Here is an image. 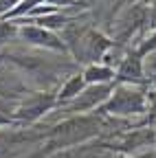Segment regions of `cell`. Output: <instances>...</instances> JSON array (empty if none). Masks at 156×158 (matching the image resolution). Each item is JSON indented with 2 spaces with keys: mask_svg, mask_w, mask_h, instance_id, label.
Here are the masks:
<instances>
[{
  "mask_svg": "<svg viewBox=\"0 0 156 158\" xmlns=\"http://www.w3.org/2000/svg\"><path fill=\"white\" fill-rule=\"evenodd\" d=\"M18 35H20L27 44L31 46H42V48H51V51H64V42L57 37L53 31L42 29L37 24H22L18 27Z\"/></svg>",
  "mask_w": 156,
  "mask_h": 158,
  "instance_id": "3957f363",
  "label": "cell"
},
{
  "mask_svg": "<svg viewBox=\"0 0 156 158\" xmlns=\"http://www.w3.org/2000/svg\"><path fill=\"white\" fill-rule=\"evenodd\" d=\"M147 94L139 86L130 84H116L108 101L99 108V112L110 114V116H139L147 112Z\"/></svg>",
  "mask_w": 156,
  "mask_h": 158,
  "instance_id": "6da1fadb",
  "label": "cell"
},
{
  "mask_svg": "<svg viewBox=\"0 0 156 158\" xmlns=\"http://www.w3.org/2000/svg\"><path fill=\"white\" fill-rule=\"evenodd\" d=\"M143 62V75H145V81H156V48L145 53L141 57Z\"/></svg>",
  "mask_w": 156,
  "mask_h": 158,
  "instance_id": "9c48e42d",
  "label": "cell"
},
{
  "mask_svg": "<svg viewBox=\"0 0 156 158\" xmlns=\"http://www.w3.org/2000/svg\"><path fill=\"white\" fill-rule=\"evenodd\" d=\"M114 90V84H99V86H86L79 94H77L73 101L64 103L62 108L66 112H88V110H97L101 108L108 97L112 94Z\"/></svg>",
  "mask_w": 156,
  "mask_h": 158,
  "instance_id": "7a4b0ae2",
  "label": "cell"
},
{
  "mask_svg": "<svg viewBox=\"0 0 156 158\" xmlns=\"http://www.w3.org/2000/svg\"><path fill=\"white\" fill-rule=\"evenodd\" d=\"M55 103H57L55 97H51V94H33L31 99H27V101L22 103V108H18L15 116L18 118H27V121H33V118L42 116L44 112H48Z\"/></svg>",
  "mask_w": 156,
  "mask_h": 158,
  "instance_id": "5b68a950",
  "label": "cell"
},
{
  "mask_svg": "<svg viewBox=\"0 0 156 158\" xmlns=\"http://www.w3.org/2000/svg\"><path fill=\"white\" fill-rule=\"evenodd\" d=\"M88 84H86V79H84V75H73L70 79H68V81L62 86V90H60V94H57L55 97V101L57 103H68V101H73V99L77 97V94H79L84 88H86Z\"/></svg>",
  "mask_w": 156,
  "mask_h": 158,
  "instance_id": "ba28073f",
  "label": "cell"
},
{
  "mask_svg": "<svg viewBox=\"0 0 156 158\" xmlns=\"http://www.w3.org/2000/svg\"><path fill=\"white\" fill-rule=\"evenodd\" d=\"M134 158H154V149L152 152H145V154H139V156H134Z\"/></svg>",
  "mask_w": 156,
  "mask_h": 158,
  "instance_id": "8fae6325",
  "label": "cell"
},
{
  "mask_svg": "<svg viewBox=\"0 0 156 158\" xmlns=\"http://www.w3.org/2000/svg\"><path fill=\"white\" fill-rule=\"evenodd\" d=\"M84 48H86V51H84L86 62L97 64V62L106 55V51L110 48V42H108L103 35H99V33H90V35L84 37Z\"/></svg>",
  "mask_w": 156,
  "mask_h": 158,
  "instance_id": "8992f818",
  "label": "cell"
},
{
  "mask_svg": "<svg viewBox=\"0 0 156 158\" xmlns=\"http://www.w3.org/2000/svg\"><path fill=\"white\" fill-rule=\"evenodd\" d=\"M114 79L119 84H130V86H141L145 84V75H143V62L139 55H128L121 59L119 68L114 70Z\"/></svg>",
  "mask_w": 156,
  "mask_h": 158,
  "instance_id": "277c9868",
  "label": "cell"
},
{
  "mask_svg": "<svg viewBox=\"0 0 156 158\" xmlns=\"http://www.w3.org/2000/svg\"><path fill=\"white\" fill-rule=\"evenodd\" d=\"M2 123H7V121H5V118H0V125H2Z\"/></svg>",
  "mask_w": 156,
  "mask_h": 158,
  "instance_id": "7c38bea8",
  "label": "cell"
},
{
  "mask_svg": "<svg viewBox=\"0 0 156 158\" xmlns=\"http://www.w3.org/2000/svg\"><path fill=\"white\" fill-rule=\"evenodd\" d=\"M84 79L88 86H99V84H112L114 79V68L103 66V64H90L84 73Z\"/></svg>",
  "mask_w": 156,
  "mask_h": 158,
  "instance_id": "52a82bcc",
  "label": "cell"
},
{
  "mask_svg": "<svg viewBox=\"0 0 156 158\" xmlns=\"http://www.w3.org/2000/svg\"><path fill=\"white\" fill-rule=\"evenodd\" d=\"M20 5V0H0V20H2L11 9H15Z\"/></svg>",
  "mask_w": 156,
  "mask_h": 158,
  "instance_id": "30bf717a",
  "label": "cell"
}]
</instances>
